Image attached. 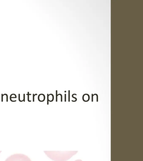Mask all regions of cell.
<instances>
[{
	"mask_svg": "<svg viewBox=\"0 0 143 161\" xmlns=\"http://www.w3.org/2000/svg\"><path fill=\"white\" fill-rule=\"evenodd\" d=\"M6 161H31L29 158L23 154H15L9 157Z\"/></svg>",
	"mask_w": 143,
	"mask_h": 161,
	"instance_id": "6da1fadb",
	"label": "cell"
}]
</instances>
